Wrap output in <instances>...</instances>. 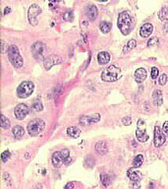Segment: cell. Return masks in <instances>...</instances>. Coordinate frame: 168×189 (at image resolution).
<instances>
[{
  "mask_svg": "<svg viewBox=\"0 0 168 189\" xmlns=\"http://www.w3.org/2000/svg\"><path fill=\"white\" fill-rule=\"evenodd\" d=\"M117 26L119 30H120V32L124 36L130 34V32L132 31V28H133V21L128 12L124 11V12H121L119 14L118 20H117Z\"/></svg>",
  "mask_w": 168,
  "mask_h": 189,
  "instance_id": "obj_1",
  "label": "cell"
},
{
  "mask_svg": "<svg viewBox=\"0 0 168 189\" xmlns=\"http://www.w3.org/2000/svg\"><path fill=\"white\" fill-rule=\"evenodd\" d=\"M51 161L54 168L58 169L63 165H69L71 161H72V159L70 157L69 151L67 149H64L62 151L55 152V153L52 155Z\"/></svg>",
  "mask_w": 168,
  "mask_h": 189,
  "instance_id": "obj_2",
  "label": "cell"
},
{
  "mask_svg": "<svg viewBox=\"0 0 168 189\" xmlns=\"http://www.w3.org/2000/svg\"><path fill=\"white\" fill-rule=\"evenodd\" d=\"M7 53H8V58L10 62L15 68H21L23 66L24 60L22 58L20 51H19L18 47L16 46H11L7 49Z\"/></svg>",
  "mask_w": 168,
  "mask_h": 189,
  "instance_id": "obj_3",
  "label": "cell"
},
{
  "mask_svg": "<svg viewBox=\"0 0 168 189\" xmlns=\"http://www.w3.org/2000/svg\"><path fill=\"white\" fill-rule=\"evenodd\" d=\"M121 70L115 65H110L109 67L104 69L101 73V80L104 82H115L120 77Z\"/></svg>",
  "mask_w": 168,
  "mask_h": 189,
  "instance_id": "obj_4",
  "label": "cell"
},
{
  "mask_svg": "<svg viewBox=\"0 0 168 189\" xmlns=\"http://www.w3.org/2000/svg\"><path fill=\"white\" fill-rule=\"evenodd\" d=\"M33 90H35L33 83L30 82V81H25L19 85L17 89V95L20 99H26L33 94Z\"/></svg>",
  "mask_w": 168,
  "mask_h": 189,
  "instance_id": "obj_5",
  "label": "cell"
},
{
  "mask_svg": "<svg viewBox=\"0 0 168 189\" xmlns=\"http://www.w3.org/2000/svg\"><path fill=\"white\" fill-rule=\"evenodd\" d=\"M44 126H45V123H44V121L42 119H39V118H37V119H35V120L31 121L28 124L29 134L31 135V136H33V137L39 136L40 133L43 131Z\"/></svg>",
  "mask_w": 168,
  "mask_h": 189,
  "instance_id": "obj_6",
  "label": "cell"
},
{
  "mask_svg": "<svg viewBox=\"0 0 168 189\" xmlns=\"http://www.w3.org/2000/svg\"><path fill=\"white\" fill-rule=\"evenodd\" d=\"M136 137L139 142L145 143L149 139V136L147 134L145 131V123L143 119H140L138 121V128L136 131Z\"/></svg>",
  "mask_w": 168,
  "mask_h": 189,
  "instance_id": "obj_7",
  "label": "cell"
},
{
  "mask_svg": "<svg viewBox=\"0 0 168 189\" xmlns=\"http://www.w3.org/2000/svg\"><path fill=\"white\" fill-rule=\"evenodd\" d=\"M42 13V9L40 7L36 4H33L29 9L28 12V18H29V22L32 26H36L37 24V16Z\"/></svg>",
  "mask_w": 168,
  "mask_h": 189,
  "instance_id": "obj_8",
  "label": "cell"
},
{
  "mask_svg": "<svg viewBox=\"0 0 168 189\" xmlns=\"http://www.w3.org/2000/svg\"><path fill=\"white\" fill-rule=\"evenodd\" d=\"M30 112V107L25 105V103H20V105H18L16 107H15V110H14V113H15V116L16 118H18L19 120H22L24 119L29 114Z\"/></svg>",
  "mask_w": 168,
  "mask_h": 189,
  "instance_id": "obj_9",
  "label": "cell"
},
{
  "mask_svg": "<svg viewBox=\"0 0 168 189\" xmlns=\"http://www.w3.org/2000/svg\"><path fill=\"white\" fill-rule=\"evenodd\" d=\"M166 140V136L165 134L160 130V128L158 126H155L154 128V146L155 147H160L162 146L164 143H165Z\"/></svg>",
  "mask_w": 168,
  "mask_h": 189,
  "instance_id": "obj_10",
  "label": "cell"
},
{
  "mask_svg": "<svg viewBox=\"0 0 168 189\" xmlns=\"http://www.w3.org/2000/svg\"><path fill=\"white\" fill-rule=\"evenodd\" d=\"M43 51H44V44L42 43L37 42L32 46V52L33 54V56H35V58L39 59V60L43 58Z\"/></svg>",
  "mask_w": 168,
  "mask_h": 189,
  "instance_id": "obj_11",
  "label": "cell"
},
{
  "mask_svg": "<svg viewBox=\"0 0 168 189\" xmlns=\"http://www.w3.org/2000/svg\"><path fill=\"white\" fill-rule=\"evenodd\" d=\"M100 119V115L99 114H92V115H87V116H82L80 118V124L86 126L92 123H95V122H98Z\"/></svg>",
  "mask_w": 168,
  "mask_h": 189,
  "instance_id": "obj_12",
  "label": "cell"
},
{
  "mask_svg": "<svg viewBox=\"0 0 168 189\" xmlns=\"http://www.w3.org/2000/svg\"><path fill=\"white\" fill-rule=\"evenodd\" d=\"M152 31H154V27L151 23H145L141 27L140 30V35L143 36V38H148L151 35Z\"/></svg>",
  "mask_w": 168,
  "mask_h": 189,
  "instance_id": "obj_13",
  "label": "cell"
},
{
  "mask_svg": "<svg viewBox=\"0 0 168 189\" xmlns=\"http://www.w3.org/2000/svg\"><path fill=\"white\" fill-rule=\"evenodd\" d=\"M86 15L88 16L89 20H95L98 17V8L95 5H89L86 8Z\"/></svg>",
  "mask_w": 168,
  "mask_h": 189,
  "instance_id": "obj_14",
  "label": "cell"
},
{
  "mask_svg": "<svg viewBox=\"0 0 168 189\" xmlns=\"http://www.w3.org/2000/svg\"><path fill=\"white\" fill-rule=\"evenodd\" d=\"M59 62H60V59H59L57 56H55V55H51V56L47 57L45 60H44V67H45V69L49 70L52 66L55 65V64H58Z\"/></svg>",
  "mask_w": 168,
  "mask_h": 189,
  "instance_id": "obj_15",
  "label": "cell"
},
{
  "mask_svg": "<svg viewBox=\"0 0 168 189\" xmlns=\"http://www.w3.org/2000/svg\"><path fill=\"white\" fill-rule=\"evenodd\" d=\"M147 75H148V73H147V71H145V69L139 68L135 72V80H136V82H138V83L144 82V81L145 80V78H147Z\"/></svg>",
  "mask_w": 168,
  "mask_h": 189,
  "instance_id": "obj_16",
  "label": "cell"
},
{
  "mask_svg": "<svg viewBox=\"0 0 168 189\" xmlns=\"http://www.w3.org/2000/svg\"><path fill=\"white\" fill-rule=\"evenodd\" d=\"M98 60L100 65L107 64V63L110 61V54L106 52V51H101V52H99L98 55Z\"/></svg>",
  "mask_w": 168,
  "mask_h": 189,
  "instance_id": "obj_17",
  "label": "cell"
},
{
  "mask_svg": "<svg viewBox=\"0 0 168 189\" xmlns=\"http://www.w3.org/2000/svg\"><path fill=\"white\" fill-rule=\"evenodd\" d=\"M152 99H154V106H161L163 102L162 93L160 90H155L152 94Z\"/></svg>",
  "mask_w": 168,
  "mask_h": 189,
  "instance_id": "obj_18",
  "label": "cell"
},
{
  "mask_svg": "<svg viewBox=\"0 0 168 189\" xmlns=\"http://www.w3.org/2000/svg\"><path fill=\"white\" fill-rule=\"evenodd\" d=\"M95 150L100 155H105L108 152L107 144L105 142H103V141H99V142L95 144Z\"/></svg>",
  "mask_w": 168,
  "mask_h": 189,
  "instance_id": "obj_19",
  "label": "cell"
},
{
  "mask_svg": "<svg viewBox=\"0 0 168 189\" xmlns=\"http://www.w3.org/2000/svg\"><path fill=\"white\" fill-rule=\"evenodd\" d=\"M67 134H68L69 137H73V138H77L79 137L81 134V130L79 129V127L77 126H71L68 129H67Z\"/></svg>",
  "mask_w": 168,
  "mask_h": 189,
  "instance_id": "obj_20",
  "label": "cell"
},
{
  "mask_svg": "<svg viewBox=\"0 0 168 189\" xmlns=\"http://www.w3.org/2000/svg\"><path fill=\"white\" fill-rule=\"evenodd\" d=\"M127 175H128L129 178L134 181V182H139L140 179H141V176H140V172H136V170H133V169H130L128 170V173H127Z\"/></svg>",
  "mask_w": 168,
  "mask_h": 189,
  "instance_id": "obj_21",
  "label": "cell"
},
{
  "mask_svg": "<svg viewBox=\"0 0 168 189\" xmlns=\"http://www.w3.org/2000/svg\"><path fill=\"white\" fill-rule=\"evenodd\" d=\"M13 134H14V137L16 139H21L22 137L24 136L25 134V130L24 128L22 127L20 125H16L13 127Z\"/></svg>",
  "mask_w": 168,
  "mask_h": 189,
  "instance_id": "obj_22",
  "label": "cell"
},
{
  "mask_svg": "<svg viewBox=\"0 0 168 189\" xmlns=\"http://www.w3.org/2000/svg\"><path fill=\"white\" fill-rule=\"evenodd\" d=\"M99 29H100V31L103 33V34H107V33H109L110 30H111V24L108 23V22L103 21V22L100 23Z\"/></svg>",
  "mask_w": 168,
  "mask_h": 189,
  "instance_id": "obj_23",
  "label": "cell"
},
{
  "mask_svg": "<svg viewBox=\"0 0 168 189\" xmlns=\"http://www.w3.org/2000/svg\"><path fill=\"white\" fill-rule=\"evenodd\" d=\"M100 181H101V184L103 186L107 187L111 183V177L106 173H102V175H100Z\"/></svg>",
  "mask_w": 168,
  "mask_h": 189,
  "instance_id": "obj_24",
  "label": "cell"
},
{
  "mask_svg": "<svg viewBox=\"0 0 168 189\" xmlns=\"http://www.w3.org/2000/svg\"><path fill=\"white\" fill-rule=\"evenodd\" d=\"M144 162V156L138 155L133 161V168H140Z\"/></svg>",
  "mask_w": 168,
  "mask_h": 189,
  "instance_id": "obj_25",
  "label": "cell"
},
{
  "mask_svg": "<svg viewBox=\"0 0 168 189\" xmlns=\"http://www.w3.org/2000/svg\"><path fill=\"white\" fill-rule=\"evenodd\" d=\"M158 16H159V19L161 21L168 20V4L166 6H164L163 8L160 10Z\"/></svg>",
  "mask_w": 168,
  "mask_h": 189,
  "instance_id": "obj_26",
  "label": "cell"
},
{
  "mask_svg": "<svg viewBox=\"0 0 168 189\" xmlns=\"http://www.w3.org/2000/svg\"><path fill=\"white\" fill-rule=\"evenodd\" d=\"M136 40L135 39H131L129 40V43H127V46H125L124 49H123V52L124 53H128L129 51H131L132 49H134V47H136Z\"/></svg>",
  "mask_w": 168,
  "mask_h": 189,
  "instance_id": "obj_27",
  "label": "cell"
},
{
  "mask_svg": "<svg viewBox=\"0 0 168 189\" xmlns=\"http://www.w3.org/2000/svg\"><path fill=\"white\" fill-rule=\"evenodd\" d=\"M33 109L36 110V112H42L43 109V106H42V102L40 99H35V102L33 103Z\"/></svg>",
  "mask_w": 168,
  "mask_h": 189,
  "instance_id": "obj_28",
  "label": "cell"
},
{
  "mask_svg": "<svg viewBox=\"0 0 168 189\" xmlns=\"http://www.w3.org/2000/svg\"><path fill=\"white\" fill-rule=\"evenodd\" d=\"M1 126L3 129H8L10 127V121L5 115H1Z\"/></svg>",
  "mask_w": 168,
  "mask_h": 189,
  "instance_id": "obj_29",
  "label": "cell"
},
{
  "mask_svg": "<svg viewBox=\"0 0 168 189\" xmlns=\"http://www.w3.org/2000/svg\"><path fill=\"white\" fill-rule=\"evenodd\" d=\"M62 18H63V20L64 21L71 22V21H73V19H74V13L72 12V11H68V12L63 14Z\"/></svg>",
  "mask_w": 168,
  "mask_h": 189,
  "instance_id": "obj_30",
  "label": "cell"
},
{
  "mask_svg": "<svg viewBox=\"0 0 168 189\" xmlns=\"http://www.w3.org/2000/svg\"><path fill=\"white\" fill-rule=\"evenodd\" d=\"M10 157H11V154L9 151H5L1 154V160L3 162H6L10 159Z\"/></svg>",
  "mask_w": 168,
  "mask_h": 189,
  "instance_id": "obj_31",
  "label": "cell"
},
{
  "mask_svg": "<svg viewBox=\"0 0 168 189\" xmlns=\"http://www.w3.org/2000/svg\"><path fill=\"white\" fill-rule=\"evenodd\" d=\"M158 74H159V70L156 68V67H152L151 68V78L154 80L157 79L158 77Z\"/></svg>",
  "mask_w": 168,
  "mask_h": 189,
  "instance_id": "obj_32",
  "label": "cell"
},
{
  "mask_svg": "<svg viewBox=\"0 0 168 189\" xmlns=\"http://www.w3.org/2000/svg\"><path fill=\"white\" fill-rule=\"evenodd\" d=\"M158 44V39H156V38H152L148 40V46H157Z\"/></svg>",
  "mask_w": 168,
  "mask_h": 189,
  "instance_id": "obj_33",
  "label": "cell"
},
{
  "mask_svg": "<svg viewBox=\"0 0 168 189\" xmlns=\"http://www.w3.org/2000/svg\"><path fill=\"white\" fill-rule=\"evenodd\" d=\"M158 82H159V84L160 85H165L166 84V82H167V76L165 75V74H162L161 76H160V78H159V80H158Z\"/></svg>",
  "mask_w": 168,
  "mask_h": 189,
  "instance_id": "obj_34",
  "label": "cell"
},
{
  "mask_svg": "<svg viewBox=\"0 0 168 189\" xmlns=\"http://www.w3.org/2000/svg\"><path fill=\"white\" fill-rule=\"evenodd\" d=\"M122 122L125 126H128V125H130L131 123H132V118H131L130 116H126L122 119Z\"/></svg>",
  "mask_w": 168,
  "mask_h": 189,
  "instance_id": "obj_35",
  "label": "cell"
},
{
  "mask_svg": "<svg viewBox=\"0 0 168 189\" xmlns=\"http://www.w3.org/2000/svg\"><path fill=\"white\" fill-rule=\"evenodd\" d=\"M162 132L165 134L166 137H168V121H165L162 125Z\"/></svg>",
  "mask_w": 168,
  "mask_h": 189,
  "instance_id": "obj_36",
  "label": "cell"
},
{
  "mask_svg": "<svg viewBox=\"0 0 168 189\" xmlns=\"http://www.w3.org/2000/svg\"><path fill=\"white\" fill-rule=\"evenodd\" d=\"M163 31L164 33H168V23H165L163 25Z\"/></svg>",
  "mask_w": 168,
  "mask_h": 189,
  "instance_id": "obj_37",
  "label": "cell"
},
{
  "mask_svg": "<svg viewBox=\"0 0 168 189\" xmlns=\"http://www.w3.org/2000/svg\"><path fill=\"white\" fill-rule=\"evenodd\" d=\"M10 11H11L10 7H6V8H5V10H4V15L9 14V13H10Z\"/></svg>",
  "mask_w": 168,
  "mask_h": 189,
  "instance_id": "obj_38",
  "label": "cell"
},
{
  "mask_svg": "<svg viewBox=\"0 0 168 189\" xmlns=\"http://www.w3.org/2000/svg\"><path fill=\"white\" fill-rule=\"evenodd\" d=\"M74 187V183H68V184H67L66 185V186H65V188H73Z\"/></svg>",
  "mask_w": 168,
  "mask_h": 189,
  "instance_id": "obj_39",
  "label": "cell"
},
{
  "mask_svg": "<svg viewBox=\"0 0 168 189\" xmlns=\"http://www.w3.org/2000/svg\"><path fill=\"white\" fill-rule=\"evenodd\" d=\"M2 46H3V49H2V52H4V51H5V44H4V43H2Z\"/></svg>",
  "mask_w": 168,
  "mask_h": 189,
  "instance_id": "obj_40",
  "label": "cell"
},
{
  "mask_svg": "<svg viewBox=\"0 0 168 189\" xmlns=\"http://www.w3.org/2000/svg\"><path fill=\"white\" fill-rule=\"evenodd\" d=\"M98 1H101V2H106L107 0H98Z\"/></svg>",
  "mask_w": 168,
  "mask_h": 189,
  "instance_id": "obj_41",
  "label": "cell"
}]
</instances>
